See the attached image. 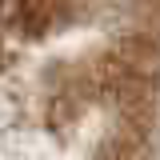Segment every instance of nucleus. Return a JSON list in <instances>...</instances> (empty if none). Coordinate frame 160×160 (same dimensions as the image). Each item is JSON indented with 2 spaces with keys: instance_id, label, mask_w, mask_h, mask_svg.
I'll return each mask as SVG.
<instances>
[{
  "instance_id": "obj_1",
  "label": "nucleus",
  "mask_w": 160,
  "mask_h": 160,
  "mask_svg": "<svg viewBox=\"0 0 160 160\" xmlns=\"http://www.w3.org/2000/svg\"><path fill=\"white\" fill-rule=\"evenodd\" d=\"M8 16L24 36H44L60 24H68V0H12Z\"/></svg>"
},
{
  "instance_id": "obj_2",
  "label": "nucleus",
  "mask_w": 160,
  "mask_h": 160,
  "mask_svg": "<svg viewBox=\"0 0 160 160\" xmlns=\"http://www.w3.org/2000/svg\"><path fill=\"white\" fill-rule=\"evenodd\" d=\"M116 56L132 76H160V40L152 32H128L116 44Z\"/></svg>"
}]
</instances>
